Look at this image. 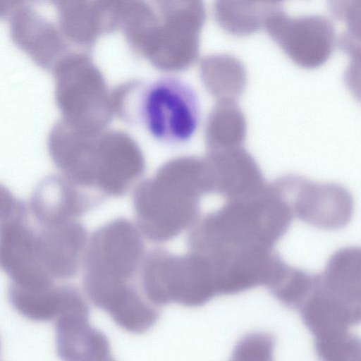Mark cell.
Listing matches in <instances>:
<instances>
[{"label": "cell", "instance_id": "obj_1", "mask_svg": "<svg viewBox=\"0 0 361 361\" xmlns=\"http://www.w3.org/2000/svg\"><path fill=\"white\" fill-rule=\"evenodd\" d=\"M212 192L209 168L190 159L169 162L135 190L137 226L152 242L170 240L195 224L200 200Z\"/></svg>", "mask_w": 361, "mask_h": 361}, {"label": "cell", "instance_id": "obj_2", "mask_svg": "<svg viewBox=\"0 0 361 361\" xmlns=\"http://www.w3.org/2000/svg\"><path fill=\"white\" fill-rule=\"evenodd\" d=\"M297 311L313 336L319 361H361L353 331L361 317L359 281L333 275L314 281Z\"/></svg>", "mask_w": 361, "mask_h": 361}, {"label": "cell", "instance_id": "obj_3", "mask_svg": "<svg viewBox=\"0 0 361 361\" xmlns=\"http://www.w3.org/2000/svg\"><path fill=\"white\" fill-rule=\"evenodd\" d=\"M127 97V121L168 146L188 142L201 120L199 96L188 82L165 75L136 84Z\"/></svg>", "mask_w": 361, "mask_h": 361}, {"label": "cell", "instance_id": "obj_4", "mask_svg": "<svg viewBox=\"0 0 361 361\" xmlns=\"http://www.w3.org/2000/svg\"><path fill=\"white\" fill-rule=\"evenodd\" d=\"M137 226L118 218L97 228L88 238L82 261V283L90 300L104 310L133 286L144 258Z\"/></svg>", "mask_w": 361, "mask_h": 361}, {"label": "cell", "instance_id": "obj_5", "mask_svg": "<svg viewBox=\"0 0 361 361\" xmlns=\"http://www.w3.org/2000/svg\"><path fill=\"white\" fill-rule=\"evenodd\" d=\"M140 274L143 294L157 307L173 302L198 307L216 297L208 265L191 251L176 255L154 250L145 255Z\"/></svg>", "mask_w": 361, "mask_h": 361}, {"label": "cell", "instance_id": "obj_6", "mask_svg": "<svg viewBox=\"0 0 361 361\" xmlns=\"http://www.w3.org/2000/svg\"><path fill=\"white\" fill-rule=\"evenodd\" d=\"M89 314L80 290L66 285L55 319L56 352L62 361H97L111 355L108 338L90 324Z\"/></svg>", "mask_w": 361, "mask_h": 361}, {"label": "cell", "instance_id": "obj_7", "mask_svg": "<svg viewBox=\"0 0 361 361\" xmlns=\"http://www.w3.org/2000/svg\"><path fill=\"white\" fill-rule=\"evenodd\" d=\"M0 269L23 287L54 284L37 250V231L27 221L26 205L0 220Z\"/></svg>", "mask_w": 361, "mask_h": 361}, {"label": "cell", "instance_id": "obj_8", "mask_svg": "<svg viewBox=\"0 0 361 361\" xmlns=\"http://www.w3.org/2000/svg\"><path fill=\"white\" fill-rule=\"evenodd\" d=\"M88 236L76 219L42 226L37 231L39 259L52 278L73 277L82 264Z\"/></svg>", "mask_w": 361, "mask_h": 361}, {"label": "cell", "instance_id": "obj_9", "mask_svg": "<svg viewBox=\"0 0 361 361\" xmlns=\"http://www.w3.org/2000/svg\"><path fill=\"white\" fill-rule=\"evenodd\" d=\"M94 198L63 175L42 179L33 191L30 209L42 226L64 222L82 216L94 204Z\"/></svg>", "mask_w": 361, "mask_h": 361}, {"label": "cell", "instance_id": "obj_10", "mask_svg": "<svg viewBox=\"0 0 361 361\" xmlns=\"http://www.w3.org/2000/svg\"><path fill=\"white\" fill-rule=\"evenodd\" d=\"M8 18L13 42L40 66L52 68L63 48L56 27L22 1Z\"/></svg>", "mask_w": 361, "mask_h": 361}, {"label": "cell", "instance_id": "obj_11", "mask_svg": "<svg viewBox=\"0 0 361 361\" xmlns=\"http://www.w3.org/2000/svg\"><path fill=\"white\" fill-rule=\"evenodd\" d=\"M63 286L23 287L11 283L8 298L24 317L35 322L56 319L62 302Z\"/></svg>", "mask_w": 361, "mask_h": 361}, {"label": "cell", "instance_id": "obj_12", "mask_svg": "<svg viewBox=\"0 0 361 361\" xmlns=\"http://www.w3.org/2000/svg\"><path fill=\"white\" fill-rule=\"evenodd\" d=\"M274 336L265 331L244 335L235 344L228 361H274Z\"/></svg>", "mask_w": 361, "mask_h": 361}, {"label": "cell", "instance_id": "obj_13", "mask_svg": "<svg viewBox=\"0 0 361 361\" xmlns=\"http://www.w3.org/2000/svg\"><path fill=\"white\" fill-rule=\"evenodd\" d=\"M24 205V202L16 198L8 188L0 183V220L13 214Z\"/></svg>", "mask_w": 361, "mask_h": 361}, {"label": "cell", "instance_id": "obj_14", "mask_svg": "<svg viewBox=\"0 0 361 361\" xmlns=\"http://www.w3.org/2000/svg\"><path fill=\"white\" fill-rule=\"evenodd\" d=\"M21 1H0V18H9Z\"/></svg>", "mask_w": 361, "mask_h": 361}, {"label": "cell", "instance_id": "obj_15", "mask_svg": "<svg viewBox=\"0 0 361 361\" xmlns=\"http://www.w3.org/2000/svg\"><path fill=\"white\" fill-rule=\"evenodd\" d=\"M97 361H116L111 355Z\"/></svg>", "mask_w": 361, "mask_h": 361}]
</instances>
